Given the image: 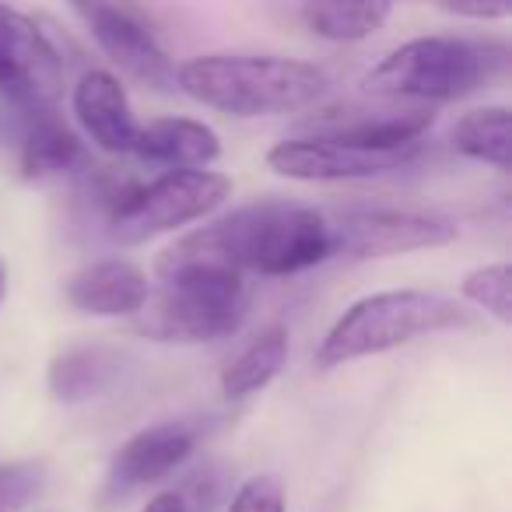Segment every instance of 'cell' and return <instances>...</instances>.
I'll list each match as a JSON object with an SVG mask.
<instances>
[{
    "instance_id": "obj_3",
    "label": "cell",
    "mask_w": 512,
    "mask_h": 512,
    "mask_svg": "<svg viewBox=\"0 0 512 512\" xmlns=\"http://www.w3.org/2000/svg\"><path fill=\"white\" fill-rule=\"evenodd\" d=\"M512 53L495 36H418L386 53L362 88L376 99L456 102L509 74Z\"/></svg>"
},
{
    "instance_id": "obj_23",
    "label": "cell",
    "mask_w": 512,
    "mask_h": 512,
    "mask_svg": "<svg viewBox=\"0 0 512 512\" xmlns=\"http://www.w3.org/2000/svg\"><path fill=\"white\" fill-rule=\"evenodd\" d=\"M43 491L39 463H8L0 467V512H18Z\"/></svg>"
},
{
    "instance_id": "obj_11",
    "label": "cell",
    "mask_w": 512,
    "mask_h": 512,
    "mask_svg": "<svg viewBox=\"0 0 512 512\" xmlns=\"http://www.w3.org/2000/svg\"><path fill=\"white\" fill-rule=\"evenodd\" d=\"M414 151L404 155H372L327 137H292L267 151V169L299 183H351V179H376L411 162Z\"/></svg>"
},
{
    "instance_id": "obj_10",
    "label": "cell",
    "mask_w": 512,
    "mask_h": 512,
    "mask_svg": "<svg viewBox=\"0 0 512 512\" xmlns=\"http://www.w3.org/2000/svg\"><path fill=\"white\" fill-rule=\"evenodd\" d=\"M435 123L428 106L411 109H323L306 123V137H327V141L348 144L372 155H404L418 151V141Z\"/></svg>"
},
{
    "instance_id": "obj_21",
    "label": "cell",
    "mask_w": 512,
    "mask_h": 512,
    "mask_svg": "<svg viewBox=\"0 0 512 512\" xmlns=\"http://www.w3.org/2000/svg\"><path fill=\"white\" fill-rule=\"evenodd\" d=\"M460 295L470 306H477L481 313H488L491 320L502 323V327L512 323V267L505 264V260H498V264H481L463 274Z\"/></svg>"
},
{
    "instance_id": "obj_16",
    "label": "cell",
    "mask_w": 512,
    "mask_h": 512,
    "mask_svg": "<svg viewBox=\"0 0 512 512\" xmlns=\"http://www.w3.org/2000/svg\"><path fill=\"white\" fill-rule=\"evenodd\" d=\"M134 155L169 172L207 169L221 158V137L207 123L190 116H158L137 130Z\"/></svg>"
},
{
    "instance_id": "obj_22",
    "label": "cell",
    "mask_w": 512,
    "mask_h": 512,
    "mask_svg": "<svg viewBox=\"0 0 512 512\" xmlns=\"http://www.w3.org/2000/svg\"><path fill=\"white\" fill-rule=\"evenodd\" d=\"M225 512H288V495L281 477L274 474H256L235 488L232 502Z\"/></svg>"
},
{
    "instance_id": "obj_2",
    "label": "cell",
    "mask_w": 512,
    "mask_h": 512,
    "mask_svg": "<svg viewBox=\"0 0 512 512\" xmlns=\"http://www.w3.org/2000/svg\"><path fill=\"white\" fill-rule=\"evenodd\" d=\"M176 88L225 116L260 120L316 106L330 92V74L278 53H204L176 67Z\"/></svg>"
},
{
    "instance_id": "obj_7",
    "label": "cell",
    "mask_w": 512,
    "mask_h": 512,
    "mask_svg": "<svg viewBox=\"0 0 512 512\" xmlns=\"http://www.w3.org/2000/svg\"><path fill=\"white\" fill-rule=\"evenodd\" d=\"M64 92V60L43 25L0 4V99L18 113L57 109Z\"/></svg>"
},
{
    "instance_id": "obj_14",
    "label": "cell",
    "mask_w": 512,
    "mask_h": 512,
    "mask_svg": "<svg viewBox=\"0 0 512 512\" xmlns=\"http://www.w3.org/2000/svg\"><path fill=\"white\" fill-rule=\"evenodd\" d=\"M71 106L81 130H85V137L95 148H102L106 155L134 151L141 123H137L134 109H130L127 88H123V81L113 71H99L95 67V71L81 74L71 92Z\"/></svg>"
},
{
    "instance_id": "obj_13",
    "label": "cell",
    "mask_w": 512,
    "mask_h": 512,
    "mask_svg": "<svg viewBox=\"0 0 512 512\" xmlns=\"http://www.w3.org/2000/svg\"><path fill=\"white\" fill-rule=\"evenodd\" d=\"M15 120V148H18V172L29 183H53V179L78 176L92 169L85 141L57 116V109L46 113H18L11 109Z\"/></svg>"
},
{
    "instance_id": "obj_15",
    "label": "cell",
    "mask_w": 512,
    "mask_h": 512,
    "mask_svg": "<svg viewBox=\"0 0 512 512\" xmlns=\"http://www.w3.org/2000/svg\"><path fill=\"white\" fill-rule=\"evenodd\" d=\"M148 292V274L123 256L95 260L64 281V302L85 316H137Z\"/></svg>"
},
{
    "instance_id": "obj_17",
    "label": "cell",
    "mask_w": 512,
    "mask_h": 512,
    "mask_svg": "<svg viewBox=\"0 0 512 512\" xmlns=\"http://www.w3.org/2000/svg\"><path fill=\"white\" fill-rule=\"evenodd\" d=\"M123 351L106 344H78L60 351L46 372V386L57 404H85L92 397L109 393L123 376Z\"/></svg>"
},
{
    "instance_id": "obj_24",
    "label": "cell",
    "mask_w": 512,
    "mask_h": 512,
    "mask_svg": "<svg viewBox=\"0 0 512 512\" xmlns=\"http://www.w3.org/2000/svg\"><path fill=\"white\" fill-rule=\"evenodd\" d=\"M439 11L453 18H470V22H502L512 15V4H439Z\"/></svg>"
},
{
    "instance_id": "obj_12",
    "label": "cell",
    "mask_w": 512,
    "mask_h": 512,
    "mask_svg": "<svg viewBox=\"0 0 512 512\" xmlns=\"http://www.w3.org/2000/svg\"><path fill=\"white\" fill-rule=\"evenodd\" d=\"M200 442V425L193 421H158L134 432L109 460V491H137L158 484L193 456Z\"/></svg>"
},
{
    "instance_id": "obj_9",
    "label": "cell",
    "mask_w": 512,
    "mask_h": 512,
    "mask_svg": "<svg viewBox=\"0 0 512 512\" xmlns=\"http://www.w3.org/2000/svg\"><path fill=\"white\" fill-rule=\"evenodd\" d=\"M71 11L85 22V29L99 43V50L123 74L141 81L144 88H155V92H172L176 88V64H172L165 46L158 43L155 29L144 22V15L137 8L95 4L92 0V4H74Z\"/></svg>"
},
{
    "instance_id": "obj_8",
    "label": "cell",
    "mask_w": 512,
    "mask_h": 512,
    "mask_svg": "<svg viewBox=\"0 0 512 512\" xmlns=\"http://www.w3.org/2000/svg\"><path fill=\"white\" fill-rule=\"evenodd\" d=\"M330 225H334V256L344 260H376V256L449 246L460 235L453 218L432 211H397V207H355L330 214Z\"/></svg>"
},
{
    "instance_id": "obj_6",
    "label": "cell",
    "mask_w": 512,
    "mask_h": 512,
    "mask_svg": "<svg viewBox=\"0 0 512 512\" xmlns=\"http://www.w3.org/2000/svg\"><path fill=\"white\" fill-rule=\"evenodd\" d=\"M232 197V179L214 169L162 172L151 183L127 186L109 204V232L120 246H141L155 235L200 221Z\"/></svg>"
},
{
    "instance_id": "obj_26",
    "label": "cell",
    "mask_w": 512,
    "mask_h": 512,
    "mask_svg": "<svg viewBox=\"0 0 512 512\" xmlns=\"http://www.w3.org/2000/svg\"><path fill=\"white\" fill-rule=\"evenodd\" d=\"M4 292H8V267L0 260V302H4Z\"/></svg>"
},
{
    "instance_id": "obj_1",
    "label": "cell",
    "mask_w": 512,
    "mask_h": 512,
    "mask_svg": "<svg viewBox=\"0 0 512 512\" xmlns=\"http://www.w3.org/2000/svg\"><path fill=\"white\" fill-rule=\"evenodd\" d=\"M327 260H334L330 214L288 200H264L221 214L158 256V264H214L242 278H292Z\"/></svg>"
},
{
    "instance_id": "obj_25",
    "label": "cell",
    "mask_w": 512,
    "mask_h": 512,
    "mask_svg": "<svg viewBox=\"0 0 512 512\" xmlns=\"http://www.w3.org/2000/svg\"><path fill=\"white\" fill-rule=\"evenodd\" d=\"M141 512H190V502H186L183 491H162L155 495Z\"/></svg>"
},
{
    "instance_id": "obj_5",
    "label": "cell",
    "mask_w": 512,
    "mask_h": 512,
    "mask_svg": "<svg viewBox=\"0 0 512 512\" xmlns=\"http://www.w3.org/2000/svg\"><path fill=\"white\" fill-rule=\"evenodd\" d=\"M249 285L214 264H158V288L137 313V330L158 344H211L246 323Z\"/></svg>"
},
{
    "instance_id": "obj_19",
    "label": "cell",
    "mask_w": 512,
    "mask_h": 512,
    "mask_svg": "<svg viewBox=\"0 0 512 512\" xmlns=\"http://www.w3.org/2000/svg\"><path fill=\"white\" fill-rule=\"evenodd\" d=\"M390 15L393 4L386 0H320V4L299 8L302 25L327 43H362L376 36Z\"/></svg>"
},
{
    "instance_id": "obj_20",
    "label": "cell",
    "mask_w": 512,
    "mask_h": 512,
    "mask_svg": "<svg viewBox=\"0 0 512 512\" xmlns=\"http://www.w3.org/2000/svg\"><path fill=\"white\" fill-rule=\"evenodd\" d=\"M449 141H453V148L463 158H474V162H484L498 172H509L512 165L509 106H481L463 113L456 120Z\"/></svg>"
},
{
    "instance_id": "obj_18",
    "label": "cell",
    "mask_w": 512,
    "mask_h": 512,
    "mask_svg": "<svg viewBox=\"0 0 512 512\" xmlns=\"http://www.w3.org/2000/svg\"><path fill=\"white\" fill-rule=\"evenodd\" d=\"M288 365V330L281 323L264 327L232 362L221 369L218 386L225 400H246L267 390Z\"/></svg>"
},
{
    "instance_id": "obj_4",
    "label": "cell",
    "mask_w": 512,
    "mask_h": 512,
    "mask_svg": "<svg viewBox=\"0 0 512 512\" xmlns=\"http://www.w3.org/2000/svg\"><path fill=\"white\" fill-rule=\"evenodd\" d=\"M467 327H474V313L449 295L425 292V288L372 292L351 302L334 320V327L316 348V369H341L358 358H376L421 341V337Z\"/></svg>"
}]
</instances>
